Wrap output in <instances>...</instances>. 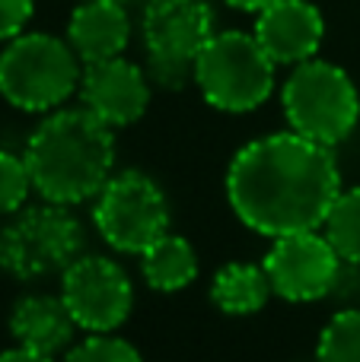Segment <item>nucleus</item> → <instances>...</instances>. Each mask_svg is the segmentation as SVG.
I'll use <instances>...</instances> for the list:
<instances>
[{"label":"nucleus","instance_id":"1","mask_svg":"<svg viewBox=\"0 0 360 362\" xmlns=\"http://www.w3.org/2000/svg\"><path fill=\"white\" fill-rule=\"evenodd\" d=\"M332 146L281 131L246 144L227 169V200L252 232L268 238L325 226L342 194Z\"/></svg>","mask_w":360,"mask_h":362},{"label":"nucleus","instance_id":"2","mask_svg":"<svg viewBox=\"0 0 360 362\" xmlns=\"http://www.w3.org/2000/svg\"><path fill=\"white\" fill-rule=\"evenodd\" d=\"M26 165L35 191L51 204L74 206L96 197L115 169L112 124L86 105L55 108L32 131Z\"/></svg>","mask_w":360,"mask_h":362},{"label":"nucleus","instance_id":"3","mask_svg":"<svg viewBox=\"0 0 360 362\" xmlns=\"http://www.w3.org/2000/svg\"><path fill=\"white\" fill-rule=\"evenodd\" d=\"M80 64L67 38L19 32L0 51V95L19 112H55L80 89Z\"/></svg>","mask_w":360,"mask_h":362},{"label":"nucleus","instance_id":"4","mask_svg":"<svg viewBox=\"0 0 360 362\" xmlns=\"http://www.w3.org/2000/svg\"><path fill=\"white\" fill-rule=\"evenodd\" d=\"M274 67L255 32H214L195 61V83L217 112L246 115L274 93Z\"/></svg>","mask_w":360,"mask_h":362},{"label":"nucleus","instance_id":"5","mask_svg":"<svg viewBox=\"0 0 360 362\" xmlns=\"http://www.w3.org/2000/svg\"><path fill=\"white\" fill-rule=\"evenodd\" d=\"M140 32L150 83L179 93L195 83V61L217 32L214 10L208 0H147Z\"/></svg>","mask_w":360,"mask_h":362},{"label":"nucleus","instance_id":"6","mask_svg":"<svg viewBox=\"0 0 360 362\" xmlns=\"http://www.w3.org/2000/svg\"><path fill=\"white\" fill-rule=\"evenodd\" d=\"M281 102L291 131L322 146H338L348 140L360 121V95L354 80L332 61L310 57L297 64L281 89Z\"/></svg>","mask_w":360,"mask_h":362},{"label":"nucleus","instance_id":"7","mask_svg":"<svg viewBox=\"0 0 360 362\" xmlns=\"http://www.w3.org/2000/svg\"><path fill=\"white\" fill-rule=\"evenodd\" d=\"M83 251V226L64 204L16 210L0 229V270L13 280L64 274Z\"/></svg>","mask_w":360,"mask_h":362},{"label":"nucleus","instance_id":"8","mask_svg":"<svg viewBox=\"0 0 360 362\" xmlns=\"http://www.w3.org/2000/svg\"><path fill=\"white\" fill-rule=\"evenodd\" d=\"M93 223L102 242L125 255H144L169 232V200L144 172H118L96 194Z\"/></svg>","mask_w":360,"mask_h":362},{"label":"nucleus","instance_id":"9","mask_svg":"<svg viewBox=\"0 0 360 362\" xmlns=\"http://www.w3.org/2000/svg\"><path fill=\"white\" fill-rule=\"evenodd\" d=\"M61 299L67 302L77 327L89 334H112L131 315L134 286L125 267L112 257L86 255L61 274Z\"/></svg>","mask_w":360,"mask_h":362},{"label":"nucleus","instance_id":"10","mask_svg":"<svg viewBox=\"0 0 360 362\" xmlns=\"http://www.w3.org/2000/svg\"><path fill=\"white\" fill-rule=\"evenodd\" d=\"M342 255L316 229L278 235L265 255V274L274 296L287 302H319L342 283Z\"/></svg>","mask_w":360,"mask_h":362},{"label":"nucleus","instance_id":"11","mask_svg":"<svg viewBox=\"0 0 360 362\" xmlns=\"http://www.w3.org/2000/svg\"><path fill=\"white\" fill-rule=\"evenodd\" d=\"M150 93L153 83L147 76V70H140L137 64L125 61V57L83 64V105L112 127H128L144 118L147 105H150Z\"/></svg>","mask_w":360,"mask_h":362},{"label":"nucleus","instance_id":"12","mask_svg":"<svg viewBox=\"0 0 360 362\" xmlns=\"http://www.w3.org/2000/svg\"><path fill=\"white\" fill-rule=\"evenodd\" d=\"M325 35L322 13L310 0H278L255 19V38L274 64H303L316 57Z\"/></svg>","mask_w":360,"mask_h":362},{"label":"nucleus","instance_id":"13","mask_svg":"<svg viewBox=\"0 0 360 362\" xmlns=\"http://www.w3.org/2000/svg\"><path fill=\"white\" fill-rule=\"evenodd\" d=\"M67 42L83 64L121 57L131 42V16L121 0H83L67 23Z\"/></svg>","mask_w":360,"mask_h":362},{"label":"nucleus","instance_id":"14","mask_svg":"<svg viewBox=\"0 0 360 362\" xmlns=\"http://www.w3.org/2000/svg\"><path fill=\"white\" fill-rule=\"evenodd\" d=\"M77 321L61 296H23L10 312V334L26 350L57 356L74 344Z\"/></svg>","mask_w":360,"mask_h":362},{"label":"nucleus","instance_id":"15","mask_svg":"<svg viewBox=\"0 0 360 362\" xmlns=\"http://www.w3.org/2000/svg\"><path fill=\"white\" fill-rule=\"evenodd\" d=\"M271 296L274 289L265 274V264H223L214 274V283H210V302L223 315H252L259 308H265V302Z\"/></svg>","mask_w":360,"mask_h":362},{"label":"nucleus","instance_id":"16","mask_svg":"<svg viewBox=\"0 0 360 362\" xmlns=\"http://www.w3.org/2000/svg\"><path fill=\"white\" fill-rule=\"evenodd\" d=\"M140 270H144V280L150 289H157V293H179V289L195 283L198 255L189 238L166 232L163 238H157L140 255Z\"/></svg>","mask_w":360,"mask_h":362},{"label":"nucleus","instance_id":"17","mask_svg":"<svg viewBox=\"0 0 360 362\" xmlns=\"http://www.w3.org/2000/svg\"><path fill=\"white\" fill-rule=\"evenodd\" d=\"M325 235L344 264L360 267V187L342 191L325 216Z\"/></svg>","mask_w":360,"mask_h":362},{"label":"nucleus","instance_id":"18","mask_svg":"<svg viewBox=\"0 0 360 362\" xmlns=\"http://www.w3.org/2000/svg\"><path fill=\"white\" fill-rule=\"evenodd\" d=\"M319 362H360V308L338 312L319 334Z\"/></svg>","mask_w":360,"mask_h":362},{"label":"nucleus","instance_id":"19","mask_svg":"<svg viewBox=\"0 0 360 362\" xmlns=\"http://www.w3.org/2000/svg\"><path fill=\"white\" fill-rule=\"evenodd\" d=\"M32 191H35V185H32L26 159L0 150V216H13L16 210H23Z\"/></svg>","mask_w":360,"mask_h":362},{"label":"nucleus","instance_id":"20","mask_svg":"<svg viewBox=\"0 0 360 362\" xmlns=\"http://www.w3.org/2000/svg\"><path fill=\"white\" fill-rule=\"evenodd\" d=\"M64 362H144V356L128 340L112 337V334H93L70 346L64 353Z\"/></svg>","mask_w":360,"mask_h":362},{"label":"nucleus","instance_id":"21","mask_svg":"<svg viewBox=\"0 0 360 362\" xmlns=\"http://www.w3.org/2000/svg\"><path fill=\"white\" fill-rule=\"evenodd\" d=\"M32 13H35V0H0V42H10L19 32H26Z\"/></svg>","mask_w":360,"mask_h":362},{"label":"nucleus","instance_id":"22","mask_svg":"<svg viewBox=\"0 0 360 362\" xmlns=\"http://www.w3.org/2000/svg\"><path fill=\"white\" fill-rule=\"evenodd\" d=\"M0 362H55V356H45V353L16 346V350H4V353H0Z\"/></svg>","mask_w":360,"mask_h":362},{"label":"nucleus","instance_id":"23","mask_svg":"<svg viewBox=\"0 0 360 362\" xmlns=\"http://www.w3.org/2000/svg\"><path fill=\"white\" fill-rule=\"evenodd\" d=\"M233 10H242V13H261L268 10L271 4H278V0H227Z\"/></svg>","mask_w":360,"mask_h":362},{"label":"nucleus","instance_id":"24","mask_svg":"<svg viewBox=\"0 0 360 362\" xmlns=\"http://www.w3.org/2000/svg\"><path fill=\"white\" fill-rule=\"evenodd\" d=\"M121 4H128V0H121Z\"/></svg>","mask_w":360,"mask_h":362}]
</instances>
